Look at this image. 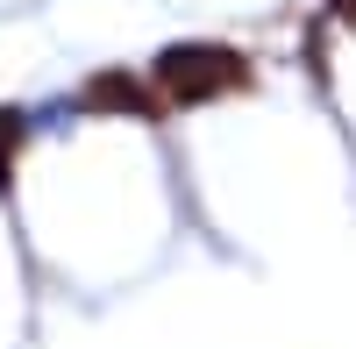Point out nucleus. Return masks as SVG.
Returning <instances> with one entry per match:
<instances>
[{
  "instance_id": "f257e3e1",
  "label": "nucleus",
  "mask_w": 356,
  "mask_h": 349,
  "mask_svg": "<svg viewBox=\"0 0 356 349\" xmlns=\"http://www.w3.org/2000/svg\"><path fill=\"white\" fill-rule=\"evenodd\" d=\"M257 79V65L235 43H171L157 65H150V86L171 100V107H207L221 93H243Z\"/></svg>"
},
{
  "instance_id": "f03ea898",
  "label": "nucleus",
  "mask_w": 356,
  "mask_h": 349,
  "mask_svg": "<svg viewBox=\"0 0 356 349\" xmlns=\"http://www.w3.org/2000/svg\"><path fill=\"white\" fill-rule=\"evenodd\" d=\"M79 100L93 107V114H129V122H164V107H171V100L157 93V86L143 79V72H129V65H107V72H93Z\"/></svg>"
},
{
  "instance_id": "20e7f679",
  "label": "nucleus",
  "mask_w": 356,
  "mask_h": 349,
  "mask_svg": "<svg viewBox=\"0 0 356 349\" xmlns=\"http://www.w3.org/2000/svg\"><path fill=\"white\" fill-rule=\"evenodd\" d=\"M328 15H342V22H356V0H328Z\"/></svg>"
},
{
  "instance_id": "7ed1b4c3",
  "label": "nucleus",
  "mask_w": 356,
  "mask_h": 349,
  "mask_svg": "<svg viewBox=\"0 0 356 349\" xmlns=\"http://www.w3.org/2000/svg\"><path fill=\"white\" fill-rule=\"evenodd\" d=\"M22 143H29V122L8 107V114H0V186H15V157H22Z\"/></svg>"
}]
</instances>
